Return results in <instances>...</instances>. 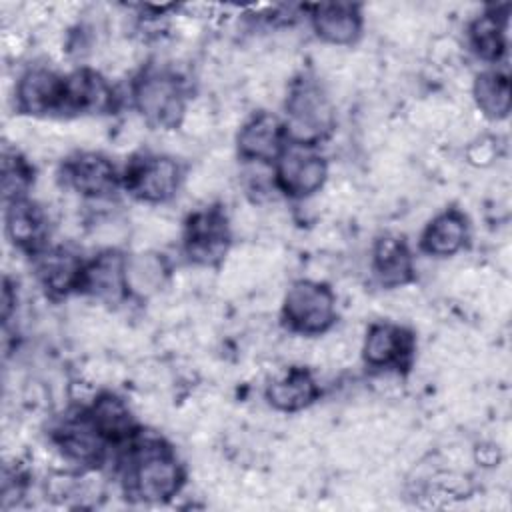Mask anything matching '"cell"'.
Returning a JSON list of instances; mask_svg holds the SVG:
<instances>
[{"label": "cell", "mask_w": 512, "mask_h": 512, "mask_svg": "<svg viewBox=\"0 0 512 512\" xmlns=\"http://www.w3.org/2000/svg\"><path fill=\"white\" fill-rule=\"evenodd\" d=\"M124 492L146 504H162L180 494L186 472L176 452L158 436L140 432L124 446Z\"/></svg>", "instance_id": "cell-1"}, {"label": "cell", "mask_w": 512, "mask_h": 512, "mask_svg": "<svg viewBox=\"0 0 512 512\" xmlns=\"http://www.w3.org/2000/svg\"><path fill=\"white\" fill-rule=\"evenodd\" d=\"M284 110V130L290 144L318 148L336 128L334 104L320 80L310 74L292 80Z\"/></svg>", "instance_id": "cell-2"}, {"label": "cell", "mask_w": 512, "mask_h": 512, "mask_svg": "<svg viewBox=\"0 0 512 512\" xmlns=\"http://www.w3.org/2000/svg\"><path fill=\"white\" fill-rule=\"evenodd\" d=\"M130 98L134 110L150 128L174 130L186 118L184 80L168 66L150 64L142 68L130 84Z\"/></svg>", "instance_id": "cell-3"}, {"label": "cell", "mask_w": 512, "mask_h": 512, "mask_svg": "<svg viewBox=\"0 0 512 512\" xmlns=\"http://www.w3.org/2000/svg\"><path fill=\"white\" fill-rule=\"evenodd\" d=\"M338 316L334 290L320 280H296L282 298L280 318L288 332L298 336L326 334Z\"/></svg>", "instance_id": "cell-4"}, {"label": "cell", "mask_w": 512, "mask_h": 512, "mask_svg": "<svg viewBox=\"0 0 512 512\" xmlns=\"http://www.w3.org/2000/svg\"><path fill=\"white\" fill-rule=\"evenodd\" d=\"M184 180L180 162L170 154L138 152L122 170V188L130 198L142 204L170 202Z\"/></svg>", "instance_id": "cell-5"}, {"label": "cell", "mask_w": 512, "mask_h": 512, "mask_svg": "<svg viewBox=\"0 0 512 512\" xmlns=\"http://www.w3.org/2000/svg\"><path fill=\"white\" fill-rule=\"evenodd\" d=\"M232 230L220 206L192 212L182 228V250L196 266H218L230 252Z\"/></svg>", "instance_id": "cell-6"}, {"label": "cell", "mask_w": 512, "mask_h": 512, "mask_svg": "<svg viewBox=\"0 0 512 512\" xmlns=\"http://www.w3.org/2000/svg\"><path fill=\"white\" fill-rule=\"evenodd\" d=\"M272 178L276 190L286 198L306 200L324 188L328 162L318 148L288 142L272 166Z\"/></svg>", "instance_id": "cell-7"}, {"label": "cell", "mask_w": 512, "mask_h": 512, "mask_svg": "<svg viewBox=\"0 0 512 512\" xmlns=\"http://www.w3.org/2000/svg\"><path fill=\"white\" fill-rule=\"evenodd\" d=\"M60 180L64 188L86 200H108L122 188V172L102 152H74L62 162Z\"/></svg>", "instance_id": "cell-8"}, {"label": "cell", "mask_w": 512, "mask_h": 512, "mask_svg": "<svg viewBox=\"0 0 512 512\" xmlns=\"http://www.w3.org/2000/svg\"><path fill=\"white\" fill-rule=\"evenodd\" d=\"M50 440L64 460L86 470L102 466L108 456V448H112L90 420L86 408L72 410L58 420L50 432Z\"/></svg>", "instance_id": "cell-9"}, {"label": "cell", "mask_w": 512, "mask_h": 512, "mask_svg": "<svg viewBox=\"0 0 512 512\" xmlns=\"http://www.w3.org/2000/svg\"><path fill=\"white\" fill-rule=\"evenodd\" d=\"M416 352L412 330L396 322H374L362 342V360L372 370L400 372L408 370Z\"/></svg>", "instance_id": "cell-10"}, {"label": "cell", "mask_w": 512, "mask_h": 512, "mask_svg": "<svg viewBox=\"0 0 512 512\" xmlns=\"http://www.w3.org/2000/svg\"><path fill=\"white\" fill-rule=\"evenodd\" d=\"M64 76L48 66L26 68L14 86V104L26 116H50L64 110Z\"/></svg>", "instance_id": "cell-11"}, {"label": "cell", "mask_w": 512, "mask_h": 512, "mask_svg": "<svg viewBox=\"0 0 512 512\" xmlns=\"http://www.w3.org/2000/svg\"><path fill=\"white\" fill-rule=\"evenodd\" d=\"M288 144L284 120L274 112H254L236 134V150L244 162L274 166Z\"/></svg>", "instance_id": "cell-12"}, {"label": "cell", "mask_w": 512, "mask_h": 512, "mask_svg": "<svg viewBox=\"0 0 512 512\" xmlns=\"http://www.w3.org/2000/svg\"><path fill=\"white\" fill-rule=\"evenodd\" d=\"M118 98L110 80L88 66L76 68L64 76V110L62 114L100 116L116 110Z\"/></svg>", "instance_id": "cell-13"}, {"label": "cell", "mask_w": 512, "mask_h": 512, "mask_svg": "<svg viewBox=\"0 0 512 512\" xmlns=\"http://www.w3.org/2000/svg\"><path fill=\"white\" fill-rule=\"evenodd\" d=\"M86 260L68 246H44L32 256V268L42 290L52 298L80 292Z\"/></svg>", "instance_id": "cell-14"}, {"label": "cell", "mask_w": 512, "mask_h": 512, "mask_svg": "<svg viewBox=\"0 0 512 512\" xmlns=\"http://www.w3.org/2000/svg\"><path fill=\"white\" fill-rule=\"evenodd\" d=\"M78 294L102 304H120L130 298L126 288V254L116 248H104L86 260Z\"/></svg>", "instance_id": "cell-15"}, {"label": "cell", "mask_w": 512, "mask_h": 512, "mask_svg": "<svg viewBox=\"0 0 512 512\" xmlns=\"http://www.w3.org/2000/svg\"><path fill=\"white\" fill-rule=\"evenodd\" d=\"M314 34L328 46H354L362 38V6L352 2H322L308 6Z\"/></svg>", "instance_id": "cell-16"}, {"label": "cell", "mask_w": 512, "mask_h": 512, "mask_svg": "<svg viewBox=\"0 0 512 512\" xmlns=\"http://www.w3.org/2000/svg\"><path fill=\"white\" fill-rule=\"evenodd\" d=\"M4 232L16 250L34 256L48 246V216L44 208L28 196L6 202Z\"/></svg>", "instance_id": "cell-17"}, {"label": "cell", "mask_w": 512, "mask_h": 512, "mask_svg": "<svg viewBox=\"0 0 512 512\" xmlns=\"http://www.w3.org/2000/svg\"><path fill=\"white\" fill-rule=\"evenodd\" d=\"M84 408L110 446L124 448L142 432L128 402L110 390L98 392Z\"/></svg>", "instance_id": "cell-18"}, {"label": "cell", "mask_w": 512, "mask_h": 512, "mask_svg": "<svg viewBox=\"0 0 512 512\" xmlns=\"http://www.w3.org/2000/svg\"><path fill=\"white\" fill-rule=\"evenodd\" d=\"M370 270L382 288H400L414 280V256L398 234H380L374 240Z\"/></svg>", "instance_id": "cell-19"}, {"label": "cell", "mask_w": 512, "mask_h": 512, "mask_svg": "<svg viewBox=\"0 0 512 512\" xmlns=\"http://www.w3.org/2000/svg\"><path fill=\"white\" fill-rule=\"evenodd\" d=\"M264 396L276 412L294 414L318 400L320 384L308 368L292 366L266 384Z\"/></svg>", "instance_id": "cell-20"}, {"label": "cell", "mask_w": 512, "mask_h": 512, "mask_svg": "<svg viewBox=\"0 0 512 512\" xmlns=\"http://www.w3.org/2000/svg\"><path fill=\"white\" fill-rule=\"evenodd\" d=\"M468 218L458 208L438 212L420 234V250L434 258H450L464 250L468 242Z\"/></svg>", "instance_id": "cell-21"}, {"label": "cell", "mask_w": 512, "mask_h": 512, "mask_svg": "<svg viewBox=\"0 0 512 512\" xmlns=\"http://www.w3.org/2000/svg\"><path fill=\"white\" fill-rule=\"evenodd\" d=\"M508 14H500L498 8H488L478 14L466 30L470 50L486 62H498L508 46Z\"/></svg>", "instance_id": "cell-22"}, {"label": "cell", "mask_w": 512, "mask_h": 512, "mask_svg": "<svg viewBox=\"0 0 512 512\" xmlns=\"http://www.w3.org/2000/svg\"><path fill=\"white\" fill-rule=\"evenodd\" d=\"M170 276V268L158 252H136L126 256V288L132 298L158 294Z\"/></svg>", "instance_id": "cell-23"}, {"label": "cell", "mask_w": 512, "mask_h": 512, "mask_svg": "<svg viewBox=\"0 0 512 512\" xmlns=\"http://www.w3.org/2000/svg\"><path fill=\"white\" fill-rule=\"evenodd\" d=\"M476 108L488 120H504L510 114V78L506 72L490 68L476 74L472 82Z\"/></svg>", "instance_id": "cell-24"}, {"label": "cell", "mask_w": 512, "mask_h": 512, "mask_svg": "<svg viewBox=\"0 0 512 512\" xmlns=\"http://www.w3.org/2000/svg\"><path fill=\"white\" fill-rule=\"evenodd\" d=\"M34 182V168L16 150H4L2 158V194L4 202H12L28 196Z\"/></svg>", "instance_id": "cell-25"}]
</instances>
